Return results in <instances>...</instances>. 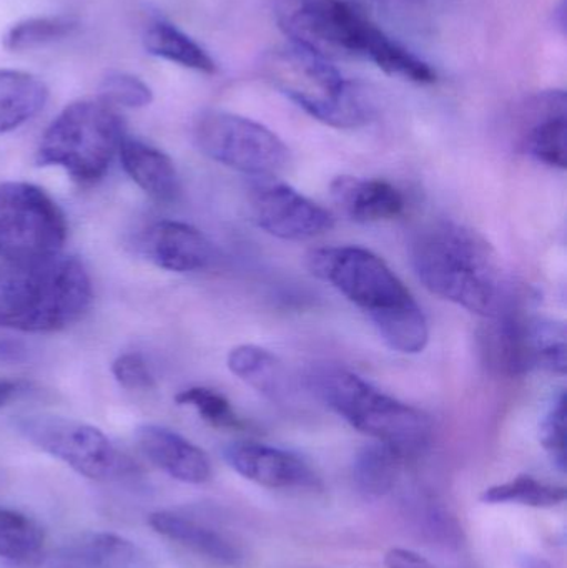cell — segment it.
I'll use <instances>...</instances> for the list:
<instances>
[{"label": "cell", "instance_id": "836d02e7", "mask_svg": "<svg viewBox=\"0 0 567 568\" xmlns=\"http://www.w3.org/2000/svg\"><path fill=\"white\" fill-rule=\"evenodd\" d=\"M386 568H438L413 550L392 549L385 556Z\"/></svg>", "mask_w": 567, "mask_h": 568}, {"label": "cell", "instance_id": "ffe728a7", "mask_svg": "<svg viewBox=\"0 0 567 568\" xmlns=\"http://www.w3.org/2000/svg\"><path fill=\"white\" fill-rule=\"evenodd\" d=\"M149 524L159 536L213 562L236 566L242 560V552L233 540L192 517L173 510H159L149 517Z\"/></svg>", "mask_w": 567, "mask_h": 568}, {"label": "cell", "instance_id": "7402d4cb", "mask_svg": "<svg viewBox=\"0 0 567 568\" xmlns=\"http://www.w3.org/2000/svg\"><path fill=\"white\" fill-rule=\"evenodd\" d=\"M230 371L243 383L272 400L290 396L288 374L279 357L255 344H242L230 351Z\"/></svg>", "mask_w": 567, "mask_h": 568}, {"label": "cell", "instance_id": "30bf717a", "mask_svg": "<svg viewBox=\"0 0 567 568\" xmlns=\"http://www.w3.org/2000/svg\"><path fill=\"white\" fill-rule=\"evenodd\" d=\"M193 140L203 155L249 175H276L290 162L288 149L272 130L222 110L196 116Z\"/></svg>", "mask_w": 567, "mask_h": 568}, {"label": "cell", "instance_id": "9c48e42d", "mask_svg": "<svg viewBox=\"0 0 567 568\" xmlns=\"http://www.w3.org/2000/svg\"><path fill=\"white\" fill-rule=\"evenodd\" d=\"M282 32L326 60L363 57L373 23L348 0H275Z\"/></svg>", "mask_w": 567, "mask_h": 568}, {"label": "cell", "instance_id": "f546056e", "mask_svg": "<svg viewBox=\"0 0 567 568\" xmlns=\"http://www.w3.org/2000/svg\"><path fill=\"white\" fill-rule=\"evenodd\" d=\"M99 99L112 106L143 109L153 102V92L132 73L109 72L100 82Z\"/></svg>", "mask_w": 567, "mask_h": 568}, {"label": "cell", "instance_id": "1f68e13d", "mask_svg": "<svg viewBox=\"0 0 567 568\" xmlns=\"http://www.w3.org/2000/svg\"><path fill=\"white\" fill-rule=\"evenodd\" d=\"M112 374L117 383L126 390L155 389V376L150 371L145 357L139 353L120 354L112 364Z\"/></svg>", "mask_w": 567, "mask_h": 568}, {"label": "cell", "instance_id": "e0dca14e", "mask_svg": "<svg viewBox=\"0 0 567 568\" xmlns=\"http://www.w3.org/2000/svg\"><path fill=\"white\" fill-rule=\"evenodd\" d=\"M330 190L340 209L356 223L388 222L405 212V196L385 180L336 176Z\"/></svg>", "mask_w": 567, "mask_h": 568}, {"label": "cell", "instance_id": "f1b7e54d", "mask_svg": "<svg viewBox=\"0 0 567 568\" xmlns=\"http://www.w3.org/2000/svg\"><path fill=\"white\" fill-rule=\"evenodd\" d=\"M175 400L180 406L193 407L210 426L219 429H242L243 427L242 419L236 416L232 404L219 390L193 386L176 394Z\"/></svg>", "mask_w": 567, "mask_h": 568}, {"label": "cell", "instance_id": "4dcf8cb0", "mask_svg": "<svg viewBox=\"0 0 567 568\" xmlns=\"http://www.w3.org/2000/svg\"><path fill=\"white\" fill-rule=\"evenodd\" d=\"M541 444L561 473L566 470V396L556 397L541 424Z\"/></svg>", "mask_w": 567, "mask_h": 568}, {"label": "cell", "instance_id": "7c38bea8", "mask_svg": "<svg viewBox=\"0 0 567 568\" xmlns=\"http://www.w3.org/2000/svg\"><path fill=\"white\" fill-rule=\"evenodd\" d=\"M250 213L263 232L303 242L333 229L332 213L285 183L262 182L250 190Z\"/></svg>", "mask_w": 567, "mask_h": 568}, {"label": "cell", "instance_id": "d6986e66", "mask_svg": "<svg viewBox=\"0 0 567 568\" xmlns=\"http://www.w3.org/2000/svg\"><path fill=\"white\" fill-rule=\"evenodd\" d=\"M533 122L525 135L529 155L553 169H566V93L551 90L529 105Z\"/></svg>", "mask_w": 567, "mask_h": 568}, {"label": "cell", "instance_id": "2e32d148", "mask_svg": "<svg viewBox=\"0 0 567 568\" xmlns=\"http://www.w3.org/2000/svg\"><path fill=\"white\" fill-rule=\"evenodd\" d=\"M133 436L140 453L172 479L185 484H205L212 479L209 456L175 430L143 424Z\"/></svg>", "mask_w": 567, "mask_h": 568}, {"label": "cell", "instance_id": "603a6c76", "mask_svg": "<svg viewBox=\"0 0 567 568\" xmlns=\"http://www.w3.org/2000/svg\"><path fill=\"white\" fill-rule=\"evenodd\" d=\"M143 45L152 55L185 69L209 73V75L216 72L215 60L210 57V53L169 20H153L143 33Z\"/></svg>", "mask_w": 567, "mask_h": 568}, {"label": "cell", "instance_id": "44dd1931", "mask_svg": "<svg viewBox=\"0 0 567 568\" xmlns=\"http://www.w3.org/2000/svg\"><path fill=\"white\" fill-rule=\"evenodd\" d=\"M49 100L45 83L22 70H0V133L19 129L39 115Z\"/></svg>", "mask_w": 567, "mask_h": 568}, {"label": "cell", "instance_id": "5b68a950", "mask_svg": "<svg viewBox=\"0 0 567 568\" xmlns=\"http://www.w3.org/2000/svg\"><path fill=\"white\" fill-rule=\"evenodd\" d=\"M123 136L125 125L115 106L100 99L77 100L43 133L36 162L59 166L80 186H92L109 172Z\"/></svg>", "mask_w": 567, "mask_h": 568}, {"label": "cell", "instance_id": "d590c367", "mask_svg": "<svg viewBox=\"0 0 567 568\" xmlns=\"http://www.w3.org/2000/svg\"><path fill=\"white\" fill-rule=\"evenodd\" d=\"M555 20H556V22H558V26L561 27L563 32H565V30H566V6H565V0H563V2L559 3L558 9H556Z\"/></svg>", "mask_w": 567, "mask_h": 568}, {"label": "cell", "instance_id": "6da1fadb", "mask_svg": "<svg viewBox=\"0 0 567 568\" xmlns=\"http://www.w3.org/2000/svg\"><path fill=\"white\" fill-rule=\"evenodd\" d=\"M412 263L433 294L469 313L495 317L515 307L512 284L495 250L466 226L438 222L416 233Z\"/></svg>", "mask_w": 567, "mask_h": 568}, {"label": "cell", "instance_id": "ba28073f", "mask_svg": "<svg viewBox=\"0 0 567 568\" xmlns=\"http://www.w3.org/2000/svg\"><path fill=\"white\" fill-rule=\"evenodd\" d=\"M67 219L52 196L27 182L0 183V260L27 262L62 253Z\"/></svg>", "mask_w": 567, "mask_h": 568}, {"label": "cell", "instance_id": "d4e9b609", "mask_svg": "<svg viewBox=\"0 0 567 568\" xmlns=\"http://www.w3.org/2000/svg\"><path fill=\"white\" fill-rule=\"evenodd\" d=\"M405 460L408 459L385 444L365 447L353 464V477L360 493L368 497H383L392 493Z\"/></svg>", "mask_w": 567, "mask_h": 568}, {"label": "cell", "instance_id": "4316f807", "mask_svg": "<svg viewBox=\"0 0 567 568\" xmlns=\"http://www.w3.org/2000/svg\"><path fill=\"white\" fill-rule=\"evenodd\" d=\"M79 29L72 16L30 17L13 23L2 37L3 47L10 52H27L50 43L60 42Z\"/></svg>", "mask_w": 567, "mask_h": 568}, {"label": "cell", "instance_id": "8992f818", "mask_svg": "<svg viewBox=\"0 0 567 568\" xmlns=\"http://www.w3.org/2000/svg\"><path fill=\"white\" fill-rule=\"evenodd\" d=\"M266 79L313 119L335 129H356L368 122L363 93L345 80L330 60L290 43L266 53Z\"/></svg>", "mask_w": 567, "mask_h": 568}, {"label": "cell", "instance_id": "ac0fdd59", "mask_svg": "<svg viewBox=\"0 0 567 568\" xmlns=\"http://www.w3.org/2000/svg\"><path fill=\"white\" fill-rule=\"evenodd\" d=\"M120 162L126 175L142 192L159 203H170L180 193V179L175 163L156 146L123 136L119 149Z\"/></svg>", "mask_w": 567, "mask_h": 568}, {"label": "cell", "instance_id": "83f0119b", "mask_svg": "<svg viewBox=\"0 0 567 568\" xmlns=\"http://www.w3.org/2000/svg\"><path fill=\"white\" fill-rule=\"evenodd\" d=\"M479 499L485 504H519L535 509H549L565 503L566 487L541 483L535 477L519 476L489 487Z\"/></svg>", "mask_w": 567, "mask_h": 568}, {"label": "cell", "instance_id": "277c9868", "mask_svg": "<svg viewBox=\"0 0 567 568\" xmlns=\"http://www.w3.org/2000/svg\"><path fill=\"white\" fill-rule=\"evenodd\" d=\"M310 386L350 426L406 459L422 454L432 440L433 424L425 413L386 396L345 367H318L310 374Z\"/></svg>", "mask_w": 567, "mask_h": 568}, {"label": "cell", "instance_id": "9a60e30c", "mask_svg": "<svg viewBox=\"0 0 567 568\" xmlns=\"http://www.w3.org/2000/svg\"><path fill=\"white\" fill-rule=\"evenodd\" d=\"M43 568H155L150 554L117 534H85L50 552Z\"/></svg>", "mask_w": 567, "mask_h": 568}, {"label": "cell", "instance_id": "8fae6325", "mask_svg": "<svg viewBox=\"0 0 567 568\" xmlns=\"http://www.w3.org/2000/svg\"><path fill=\"white\" fill-rule=\"evenodd\" d=\"M13 427L37 449L87 479L109 480L129 469V460L112 440L90 424L53 414H27L17 417Z\"/></svg>", "mask_w": 567, "mask_h": 568}, {"label": "cell", "instance_id": "d6a6232c", "mask_svg": "<svg viewBox=\"0 0 567 568\" xmlns=\"http://www.w3.org/2000/svg\"><path fill=\"white\" fill-rule=\"evenodd\" d=\"M393 19L405 23H422L425 19V0H376Z\"/></svg>", "mask_w": 567, "mask_h": 568}, {"label": "cell", "instance_id": "52a82bcc", "mask_svg": "<svg viewBox=\"0 0 567 568\" xmlns=\"http://www.w3.org/2000/svg\"><path fill=\"white\" fill-rule=\"evenodd\" d=\"M482 333V351L496 373L523 376L531 371L566 373L565 324L529 316L512 307L488 317Z\"/></svg>", "mask_w": 567, "mask_h": 568}, {"label": "cell", "instance_id": "4fadbf2b", "mask_svg": "<svg viewBox=\"0 0 567 568\" xmlns=\"http://www.w3.org/2000/svg\"><path fill=\"white\" fill-rule=\"evenodd\" d=\"M223 456L240 476L269 489H306L318 480L302 457L279 447L235 443L223 450Z\"/></svg>", "mask_w": 567, "mask_h": 568}, {"label": "cell", "instance_id": "3957f363", "mask_svg": "<svg viewBox=\"0 0 567 568\" xmlns=\"http://www.w3.org/2000/svg\"><path fill=\"white\" fill-rule=\"evenodd\" d=\"M92 282L75 256L0 265V329L53 333L80 320L92 303Z\"/></svg>", "mask_w": 567, "mask_h": 568}, {"label": "cell", "instance_id": "5bb4252c", "mask_svg": "<svg viewBox=\"0 0 567 568\" xmlns=\"http://www.w3.org/2000/svg\"><path fill=\"white\" fill-rule=\"evenodd\" d=\"M146 258L172 273H195L209 268L215 260V250L200 230L182 222L153 223L143 239Z\"/></svg>", "mask_w": 567, "mask_h": 568}, {"label": "cell", "instance_id": "e575fe53", "mask_svg": "<svg viewBox=\"0 0 567 568\" xmlns=\"http://www.w3.org/2000/svg\"><path fill=\"white\" fill-rule=\"evenodd\" d=\"M26 386L20 381L0 379V409L6 407L10 400L16 399L20 393H23Z\"/></svg>", "mask_w": 567, "mask_h": 568}, {"label": "cell", "instance_id": "cb8c5ba5", "mask_svg": "<svg viewBox=\"0 0 567 568\" xmlns=\"http://www.w3.org/2000/svg\"><path fill=\"white\" fill-rule=\"evenodd\" d=\"M363 57L375 63L383 72L393 77H402L416 83H433L436 80L435 70L425 60L409 52L402 43L386 36L373 23L366 37Z\"/></svg>", "mask_w": 567, "mask_h": 568}, {"label": "cell", "instance_id": "7a4b0ae2", "mask_svg": "<svg viewBox=\"0 0 567 568\" xmlns=\"http://www.w3.org/2000/svg\"><path fill=\"white\" fill-rule=\"evenodd\" d=\"M308 268L368 314L393 351L418 354L425 349L429 327L422 307L375 253L356 246L313 250Z\"/></svg>", "mask_w": 567, "mask_h": 568}, {"label": "cell", "instance_id": "484cf974", "mask_svg": "<svg viewBox=\"0 0 567 568\" xmlns=\"http://www.w3.org/2000/svg\"><path fill=\"white\" fill-rule=\"evenodd\" d=\"M43 542L45 536L36 520L0 507V559L22 566L36 562L42 554Z\"/></svg>", "mask_w": 567, "mask_h": 568}]
</instances>
